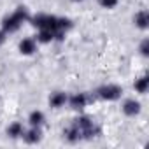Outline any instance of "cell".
<instances>
[{
	"mask_svg": "<svg viewBox=\"0 0 149 149\" xmlns=\"http://www.w3.org/2000/svg\"><path fill=\"white\" fill-rule=\"evenodd\" d=\"M97 132H98V128L93 125V121H90L88 118H79V119H76V123H74V125L65 132V135H67L68 140L76 142V140H79V139H90V137H93Z\"/></svg>",
	"mask_w": 149,
	"mask_h": 149,
	"instance_id": "1",
	"label": "cell"
},
{
	"mask_svg": "<svg viewBox=\"0 0 149 149\" xmlns=\"http://www.w3.org/2000/svg\"><path fill=\"white\" fill-rule=\"evenodd\" d=\"M26 18H28L26 9H25V7H18V9L14 11V14H11L9 18L4 19V30H6V32H16Z\"/></svg>",
	"mask_w": 149,
	"mask_h": 149,
	"instance_id": "2",
	"label": "cell"
},
{
	"mask_svg": "<svg viewBox=\"0 0 149 149\" xmlns=\"http://www.w3.org/2000/svg\"><path fill=\"white\" fill-rule=\"evenodd\" d=\"M32 21H33V25L39 26L40 30H53V32H54V37L61 39V33H58V18L49 16V14H39V16H35Z\"/></svg>",
	"mask_w": 149,
	"mask_h": 149,
	"instance_id": "3",
	"label": "cell"
},
{
	"mask_svg": "<svg viewBox=\"0 0 149 149\" xmlns=\"http://www.w3.org/2000/svg\"><path fill=\"white\" fill-rule=\"evenodd\" d=\"M98 95L105 100H116L121 97V88L116 84H107V86H102L98 90Z\"/></svg>",
	"mask_w": 149,
	"mask_h": 149,
	"instance_id": "4",
	"label": "cell"
},
{
	"mask_svg": "<svg viewBox=\"0 0 149 149\" xmlns=\"http://www.w3.org/2000/svg\"><path fill=\"white\" fill-rule=\"evenodd\" d=\"M123 111H125V114H128V116H135V114L140 112V104L135 102V100H126L125 105H123Z\"/></svg>",
	"mask_w": 149,
	"mask_h": 149,
	"instance_id": "5",
	"label": "cell"
},
{
	"mask_svg": "<svg viewBox=\"0 0 149 149\" xmlns=\"http://www.w3.org/2000/svg\"><path fill=\"white\" fill-rule=\"evenodd\" d=\"M86 95L84 93H76L72 98H70V105L74 107V109H83L84 105H86Z\"/></svg>",
	"mask_w": 149,
	"mask_h": 149,
	"instance_id": "6",
	"label": "cell"
},
{
	"mask_svg": "<svg viewBox=\"0 0 149 149\" xmlns=\"http://www.w3.org/2000/svg\"><path fill=\"white\" fill-rule=\"evenodd\" d=\"M19 51H21L23 54H32V53L35 51V42H33L32 39H23V40L19 42Z\"/></svg>",
	"mask_w": 149,
	"mask_h": 149,
	"instance_id": "7",
	"label": "cell"
},
{
	"mask_svg": "<svg viewBox=\"0 0 149 149\" xmlns=\"http://www.w3.org/2000/svg\"><path fill=\"white\" fill-rule=\"evenodd\" d=\"M25 140H26V142H30V144L39 142V140H40V130H39V126H33V128L25 135Z\"/></svg>",
	"mask_w": 149,
	"mask_h": 149,
	"instance_id": "8",
	"label": "cell"
},
{
	"mask_svg": "<svg viewBox=\"0 0 149 149\" xmlns=\"http://www.w3.org/2000/svg\"><path fill=\"white\" fill-rule=\"evenodd\" d=\"M135 23H137V26H139V28H146V26H147V23H149V14H147L146 11L139 13V14L135 16Z\"/></svg>",
	"mask_w": 149,
	"mask_h": 149,
	"instance_id": "9",
	"label": "cell"
},
{
	"mask_svg": "<svg viewBox=\"0 0 149 149\" xmlns=\"http://www.w3.org/2000/svg\"><path fill=\"white\" fill-rule=\"evenodd\" d=\"M49 102H51L53 107H61V105L67 102V95H65V93H54Z\"/></svg>",
	"mask_w": 149,
	"mask_h": 149,
	"instance_id": "10",
	"label": "cell"
},
{
	"mask_svg": "<svg viewBox=\"0 0 149 149\" xmlns=\"http://www.w3.org/2000/svg\"><path fill=\"white\" fill-rule=\"evenodd\" d=\"M30 123H32V126H40L44 123V114L40 111H33L30 114Z\"/></svg>",
	"mask_w": 149,
	"mask_h": 149,
	"instance_id": "11",
	"label": "cell"
},
{
	"mask_svg": "<svg viewBox=\"0 0 149 149\" xmlns=\"http://www.w3.org/2000/svg\"><path fill=\"white\" fill-rule=\"evenodd\" d=\"M7 133L16 139V137H19V135H23V126H21L19 123H13V125L7 128Z\"/></svg>",
	"mask_w": 149,
	"mask_h": 149,
	"instance_id": "12",
	"label": "cell"
},
{
	"mask_svg": "<svg viewBox=\"0 0 149 149\" xmlns=\"http://www.w3.org/2000/svg\"><path fill=\"white\" fill-rule=\"evenodd\" d=\"M147 86H149V79L144 76V77H140L137 83H135V90L139 91V93H146L147 91Z\"/></svg>",
	"mask_w": 149,
	"mask_h": 149,
	"instance_id": "13",
	"label": "cell"
},
{
	"mask_svg": "<svg viewBox=\"0 0 149 149\" xmlns=\"http://www.w3.org/2000/svg\"><path fill=\"white\" fill-rule=\"evenodd\" d=\"M53 39H54V32L53 30H40V33H39V40L40 42H49Z\"/></svg>",
	"mask_w": 149,
	"mask_h": 149,
	"instance_id": "14",
	"label": "cell"
},
{
	"mask_svg": "<svg viewBox=\"0 0 149 149\" xmlns=\"http://www.w3.org/2000/svg\"><path fill=\"white\" fill-rule=\"evenodd\" d=\"M98 4L105 9H112L116 4H118V0H98Z\"/></svg>",
	"mask_w": 149,
	"mask_h": 149,
	"instance_id": "15",
	"label": "cell"
},
{
	"mask_svg": "<svg viewBox=\"0 0 149 149\" xmlns=\"http://www.w3.org/2000/svg\"><path fill=\"white\" fill-rule=\"evenodd\" d=\"M140 53H142V54H147V53H149V40H144V42L140 44Z\"/></svg>",
	"mask_w": 149,
	"mask_h": 149,
	"instance_id": "16",
	"label": "cell"
},
{
	"mask_svg": "<svg viewBox=\"0 0 149 149\" xmlns=\"http://www.w3.org/2000/svg\"><path fill=\"white\" fill-rule=\"evenodd\" d=\"M4 39H6V37H4V32H0V44L4 42Z\"/></svg>",
	"mask_w": 149,
	"mask_h": 149,
	"instance_id": "17",
	"label": "cell"
},
{
	"mask_svg": "<svg viewBox=\"0 0 149 149\" xmlns=\"http://www.w3.org/2000/svg\"><path fill=\"white\" fill-rule=\"evenodd\" d=\"M74 2H79V0H74Z\"/></svg>",
	"mask_w": 149,
	"mask_h": 149,
	"instance_id": "18",
	"label": "cell"
}]
</instances>
